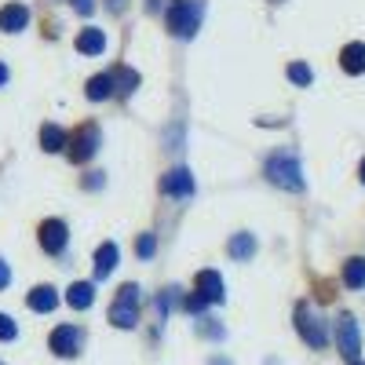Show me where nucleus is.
<instances>
[{
	"label": "nucleus",
	"instance_id": "bb28decb",
	"mask_svg": "<svg viewBox=\"0 0 365 365\" xmlns=\"http://www.w3.org/2000/svg\"><path fill=\"white\" fill-rule=\"evenodd\" d=\"M73 8H77L81 15H88V11H91V0H77V4H73Z\"/></svg>",
	"mask_w": 365,
	"mask_h": 365
},
{
	"label": "nucleus",
	"instance_id": "9b49d317",
	"mask_svg": "<svg viewBox=\"0 0 365 365\" xmlns=\"http://www.w3.org/2000/svg\"><path fill=\"white\" fill-rule=\"evenodd\" d=\"M26 22H29V11L22 4H4L0 8V29H4V34H19V29H26Z\"/></svg>",
	"mask_w": 365,
	"mask_h": 365
},
{
	"label": "nucleus",
	"instance_id": "6ab92c4d",
	"mask_svg": "<svg viewBox=\"0 0 365 365\" xmlns=\"http://www.w3.org/2000/svg\"><path fill=\"white\" fill-rule=\"evenodd\" d=\"M113 96V77L110 73H96L88 81V99H96V103H103V99H110Z\"/></svg>",
	"mask_w": 365,
	"mask_h": 365
},
{
	"label": "nucleus",
	"instance_id": "20e7f679",
	"mask_svg": "<svg viewBox=\"0 0 365 365\" xmlns=\"http://www.w3.org/2000/svg\"><path fill=\"white\" fill-rule=\"evenodd\" d=\"M296 329H299V336L307 340L311 347H325V344H329L325 322L311 311V303H299V307H296Z\"/></svg>",
	"mask_w": 365,
	"mask_h": 365
},
{
	"label": "nucleus",
	"instance_id": "f257e3e1",
	"mask_svg": "<svg viewBox=\"0 0 365 365\" xmlns=\"http://www.w3.org/2000/svg\"><path fill=\"white\" fill-rule=\"evenodd\" d=\"M201 19H205V0H172L168 8V29L175 37L190 41L197 29H201Z\"/></svg>",
	"mask_w": 365,
	"mask_h": 365
},
{
	"label": "nucleus",
	"instance_id": "412c9836",
	"mask_svg": "<svg viewBox=\"0 0 365 365\" xmlns=\"http://www.w3.org/2000/svg\"><path fill=\"white\" fill-rule=\"evenodd\" d=\"M117 88L113 91H120V96H132V91L139 88V73L132 70V66H120V73H117V81H113Z\"/></svg>",
	"mask_w": 365,
	"mask_h": 365
},
{
	"label": "nucleus",
	"instance_id": "5701e85b",
	"mask_svg": "<svg viewBox=\"0 0 365 365\" xmlns=\"http://www.w3.org/2000/svg\"><path fill=\"white\" fill-rule=\"evenodd\" d=\"M154 252H158V241H154V234H143V237L135 241V256H139V259H150Z\"/></svg>",
	"mask_w": 365,
	"mask_h": 365
},
{
	"label": "nucleus",
	"instance_id": "a878e982",
	"mask_svg": "<svg viewBox=\"0 0 365 365\" xmlns=\"http://www.w3.org/2000/svg\"><path fill=\"white\" fill-rule=\"evenodd\" d=\"M8 282H11V270H8L4 259H0V289H8Z\"/></svg>",
	"mask_w": 365,
	"mask_h": 365
},
{
	"label": "nucleus",
	"instance_id": "aec40b11",
	"mask_svg": "<svg viewBox=\"0 0 365 365\" xmlns=\"http://www.w3.org/2000/svg\"><path fill=\"white\" fill-rule=\"evenodd\" d=\"M344 282H347L351 289H361V285H365V259H361V256H354V259L344 263Z\"/></svg>",
	"mask_w": 365,
	"mask_h": 365
},
{
	"label": "nucleus",
	"instance_id": "b1692460",
	"mask_svg": "<svg viewBox=\"0 0 365 365\" xmlns=\"http://www.w3.org/2000/svg\"><path fill=\"white\" fill-rule=\"evenodd\" d=\"M0 340H15V318L0 314Z\"/></svg>",
	"mask_w": 365,
	"mask_h": 365
},
{
	"label": "nucleus",
	"instance_id": "f3484780",
	"mask_svg": "<svg viewBox=\"0 0 365 365\" xmlns=\"http://www.w3.org/2000/svg\"><path fill=\"white\" fill-rule=\"evenodd\" d=\"M227 252H230L234 259H252V256H256V237H252V234H234L230 245H227Z\"/></svg>",
	"mask_w": 365,
	"mask_h": 365
},
{
	"label": "nucleus",
	"instance_id": "423d86ee",
	"mask_svg": "<svg viewBox=\"0 0 365 365\" xmlns=\"http://www.w3.org/2000/svg\"><path fill=\"white\" fill-rule=\"evenodd\" d=\"M336 344H340V354H344V358H351V361L361 354L358 322H354L351 314H340V322H336Z\"/></svg>",
	"mask_w": 365,
	"mask_h": 365
},
{
	"label": "nucleus",
	"instance_id": "0eeeda50",
	"mask_svg": "<svg viewBox=\"0 0 365 365\" xmlns=\"http://www.w3.org/2000/svg\"><path fill=\"white\" fill-rule=\"evenodd\" d=\"M81 329L77 325H58V329H51V351L58 354V358H73L77 351H81Z\"/></svg>",
	"mask_w": 365,
	"mask_h": 365
},
{
	"label": "nucleus",
	"instance_id": "cd10ccee",
	"mask_svg": "<svg viewBox=\"0 0 365 365\" xmlns=\"http://www.w3.org/2000/svg\"><path fill=\"white\" fill-rule=\"evenodd\" d=\"M125 4H128V0H110V8H113V11H125Z\"/></svg>",
	"mask_w": 365,
	"mask_h": 365
},
{
	"label": "nucleus",
	"instance_id": "9d476101",
	"mask_svg": "<svg viewBox=\"0 0 365 365\" xmlns=\"http://www.w3.org/2000/svg\"><path fill=\"white\" fill-rule=\"evenodd\" d=\"M161 190L172 194V197H190V194H194V179H190L187 168H172V172L161 179Z\"/></svg>",
	"mask_w": 365,
	"mask_h": 365
},
{
	"label": "nucleus",
	"instance_id": "a211bd4d",
	"mask_svg": "<svg viewBox=\"0 0 365 365\" xmlns=\"http://www.w3.org/2000/svg\"><path fill=\"white\" fill-rule=\"evenodd\" d=\"M91 299H96V289H91L88 282H77V285H70V292H66V303H70V307H77V311H88Z\"/></svg>",
	"mask_w": 365,
	"mask_h": 365
},
{
	"label": "nucleus",
	"instance_id": "dca6fc26",
	"mask_svg": "<svg viewBox=\"0 0 365 365\" xmlns=\"http://www.w3.org/2000/svg\"><path fill=\"white\" fill-rule=\"evenodd\" d=\"M113 267H117V245L106 241V245H99V252H96V274L99 278H110Z\"/></svg>",
	"mask_w": 365,
	"mask_h": 365
},
{
	"label": "nucleus",
	"instance_id": "ddd939ff",
	"mask_svg": "<svg viewBox=\"0 0 365 365\" xmlns=\"http://www.w3.org/2000/svg\"><path fill=\"white\" fill-rule=\"evenodd\" d=\"M66 143H70V135L58 128V125H51V120L41 128V146L48 150V154H58V150H66Z\"/></svg>",
	"mask_w": 365,
	"mask_h": 365
},
{
	"label": "nucleus",
	"instance_id": "6e6552de",
	"mask_svg": "<svg viewBox=\"0 0 365 365\" xmlns=\"http://www.w3.org/2000/svg\"><path fill=\"white\" fill-rule=\"evenodd\" d=\"M41 249L48 252V256H58L66 249V237H70V230H66V223L63 220H44L41 223Z\"/></svg>",
	"mask_w": 365,
	"mask_h": 365
},
{
	"label": "nucleus",
	"instance_id": "4468645a",
	"mask_svg": "<svg viewBox=\"0 0 365 365\" xmlns=\"http://www.w3.org/2000/svg\"><path fill=\"white\" fill-rule=\"evenodd\" d=\"M340 66L347 73H365V44H347L340 51Z\"/></svg>",
	"mask_w": 365,
	"mask_h": 365
},
{
	"label": "nucleus",
	"instance_id": "4be33fe9",
	"mask_svg": "<svg viewBox=\"0 0 365 365\" xmlns=\"http://www.w3.org/2000/svg\"><path fill=\"white\" fill-rule=\"evenodd\" d=\"M289 81H292V84H303V88H307V84L314 81V73H311V66H303V63H292V66H289Z\"/></svg>",
	"mask_w": 365,
	"mask_h": 365
},
{
	"label": "nucleus",
	"instance_id": "393cba45",
	"mask_svg": "<svg viewBox=\"0 0 365 365\" xmlns=\"http://www.w3.org/2000/svg\"><path fill=\"white\" fill-rule=\"evenodd\" d=\"M187 311H190V314L205 311V299H201V296H190V299H187Z\"/></svg>",
	"mask_w": 365,
	"mask_h": 365
},
{
	"label": "nucleus",
	"instance_id": "39448f33",
	"mask_svg": "<svg viewBox=\"0 0 365 365\" xmlns=\"http://www.w3.org/2000/svg\"><path fill=\"white\" fill-rule=\"evenodd\" d=\"M96 150H99V128L96 125H81L77 135H70V143H66V154H70L73 165H84Z\"/></svg>",
	"mask_w": 365,
	"mask_h": 365
},
{
	"label": "nucleus",
	"instance_id": "f8f14e48",
	"mask_svg": "<svg viewBox=\"0 0 365 365\" xmlns=\"http://www.w3.org/2000/svg\"><path fill=\"white\" fill-rule=\"evenodd\" d=\"M26 303H29V311L48 314V311H55V307H58V292H55L51 285H41V289H34V292L26 296Z\"/></svg>",
	"mask_w": 365,
	"mask_h": 365
},
{
	"label": "nucleus",
	"instance_id": "f03ea898",
	"mask_svg": "<svg viewBox=\"0 0 365 365\" xmlns=\"http://www.w3.org/2000/svg\"><path fill=\"white\" fill-rule=\"evenodd\" d=\"M267 179L282 190H303V172L292 150H278V154L267 158Z\"/></svg>",
	"mask_w": 365,
	"mask_h": 365
},
{
	"label": "nucleus",
	"instance_id": "2eb2a0df",
	"mask_svg": "<svg viewBox=\"0 0 365 365\" xmlns=\"http://www.w3.org/2000/svg\"><path fill=\"white\" fill-rule=\"evenodd\" d=\"M103 48H106L103 29H81V37H77V51L81 55H99Z\"/></svg>",
	"mask_w": 365,
	"mask_h": 365
},
{
	"label": "nucleus",
	"instance_id": "c85d7f7f",
	"mask_svg": "<svg viewBox=\"0 0 365 365\" xmlns=\"http://www.w3.org/2000/svg\"><path fill=\"white\" fill-rule=\"evenodd\" d=\"M4 81H8V66H4V63H0V84H4Z\"/></svg>",
	"mask_w": 365,
	"mask_h": 365
},
{
	"label": "nucleus",
	"instance_id": "1a4fd4ad",
	"mask_svg": "<svg viewBox=\"0 0 365 365\" xmlns=\"http://www.w3.org/2000/svg\"><path fill=\"white\" fill-rule=\"evenodd\" d=\"M197 296L205 303H223V278H220V270H201L197 274Z\"/></svg>",
	"mask_w": 365,
	"mask_h": 365
},
{
	"label": "nucleus",
	"instance_id": "7ed1b4c3",
	"mask_svg": "<svg viewBox=\"0 0 365 365\" xmlns=\"http://www.w3.org/2000/svg\"><path fill=\"white\" fill-rule=\"evenodd\" d=\"M110 322L117 329H135V322H139V285H125L117 292L113 307H110Z\"/></svg>",
	"mask_w": 365,
	"mask_h": 365
},
{
	"label": "nucleus",
	"instance_id": "c756f323",
	"mask_svg": "<svg viewBox=\"0 0 365 365\" xmlns=\"http://www.w3.org/2000/svg\"><path fill=\"white\" fill-rule=\"evenodd\" d=\"M361 182H365V161H361Z\"/></svg>",
	"mask_w": 365,
	"mask_h": 365
}]
</instances>
